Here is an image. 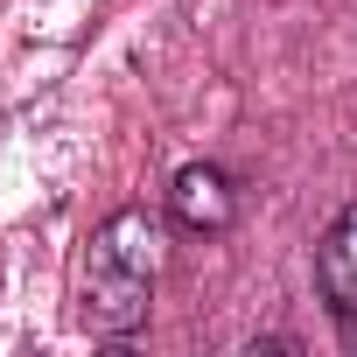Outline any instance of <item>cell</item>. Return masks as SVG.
I'll return each mask as SVG.
<instances>
[{
    "mask_svg": "<svg viewBox=\"0 0 357 357\" xmlns=\"http://www.w3.org/2000/svg\"><path fill=\"white\" fill-rule=\"evenodd\" d=\"M175 218H183L190 231H225L231 225V183H225L211 161L175 175Z\"/></svg>",
    "mask_w": 357,
    "mask_h": 357,
    "instance_id": "cell-3",
    "label": "cell"
},
{
    "mask_svg": "<svg viewBox=\"0 0 357 357\" xmlns=\"http://www.w3.org/2000/svg\"><path fill=\"white\" fill-rule=\"evenodd\" d=\"M315 273H322V294H329V308H336V315L357 329V211H343V218L322 231Z\"/></svg>",
    "mask_w": 357,
    "mask_h": 357,
    "instance_id": "cell-2",
    "label": "cell"
},
{
    "mask_svg": "<svg viewBox=\"0 0 357 357\" xmlns=\"http://www.w3.org/2000/svg\"><path fill=\"white\" fill-rule=\"evenodd\" d=\"M154 218L147 211H112L91 245H84V266H77V322L98 329V336H126L147 301H154Z\"/></svg>",
    "mask_w": 357,
    "mask_h": 357,
    "instance_id": "cell-1",
    "label": "cell"
}]
</instances>
